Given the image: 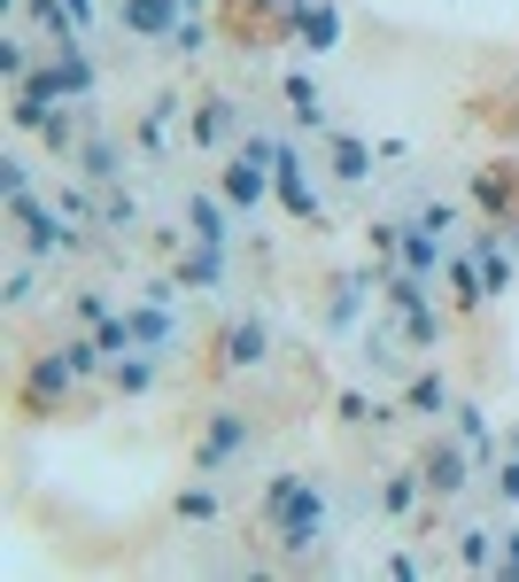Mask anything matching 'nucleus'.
I'll return each instance as SVG.
<instances>
[{
    "instance_id": "nucleus-1",
    "label": "nucleus",
    "mask_w": 519,
    "mask_h": 582,
    "mask_svg": "<svg viewBox=\"0 0 519 582\" xmlns=\"http://www.w3.org/2000/svg\"><path fill=\"white\" fill-rule=\"evenodd\" d=\"M272 505L287 513V544H295V551H310V544L326 536V497H318V489H303V481H280V489H272Z\"/></svg>"
},
{
    "instance_id": "nucleus-2",
    "label": "nucleus",
    "mask_w": 519,
    "mask_h": 582,
    "mask_svg": "<svg viewBox=\"0 0 519 582\" xmlns=\"http://www.w3.org/2000/svg\"><path fill=\"white\" fill-rule=\"evenodd\" d=\"M272 163H280V155H272L264 140H248V148L233 155V172H225V195H233L240 210H256V195H264V172H272Z\"/></svg>"
},
{
    "instance_id": "nucleus-3",
    "label": "nucleus",
    "mask_w": 519,
    "mask_h": 582,
    "mask_svg": "<svg viewBox=\"0 0 519 582\" xmlns=\"http://www.w3.org/2000/svg\"><path fill=\"white\" fill-rule=\"evenodd\" d=\"M504 280H511V257H504L496 241H481V295H488V288H504Z\"/></svg>"
},
{
    "instance_id": "nucleus-4",
    "label": "nucleus",
    "mask_w": 519,
    "mask_h": 582,
    "mask_svg": "<svg viewBox=\"0 0 519 582\" xmlns=\"http://www.w3.org/2000/svg\"><path fill=\"white\" fill-rule=\"evenodd\" d=\"M426 481H435V489H458V481H465V458H458V451H435V458H426Z\"/></svg>"
},
{
    "instance_id": "nucleus-5",
    "label": "nucleus",
    "mask_w": 519,
    "mask_h": 582,
    "mask_svg": "<svg viewBox=\"0 0 519 582\" xmlns=\"http://www.w3.org/2000/svg\"><path fill=\"white\" fill-rule=\"evenodd\" d=\"M287 102H295V117H303V125H326V102H318V86H310V78H295V86H287Z\"/></svg>"
},
{
    "instance_id": "nucleus-6",
    "label": "nucleus",
    "mask_w": 519,
    "mask_h": 582,
    "mask_svg": "<svg viewBox=\"0 0 519 582\" xmlns=\"http://www.w3.org/2000/svg\"><path fill=\"white\" fill-rule=\"evenodd\" d=\"M264 358V326H233V365H256Z\"/></svg>"
},
{
    "instance_id": "nucleus-7",
    "label": "nucleus",
    "mask_w": 519,
    "mask_h": 582,
    "mask_svg": "<svg viewBox=\"0 0 519 582\" xmlns=\"http://www.w3.org/2000/svg\"><path fill=\"white\" fill-rule=\"evenodd\" d=\"M194 241H202V248H217V241H225V218H217V202H194Z\"/></svg>"
},
{
    "instance_id": "nucleus-8",
    "label": "nucleus",
    "mask_w": 519,
    "mask_h": 582,
    "mask_svg": "<svg viewBox=\"0 0 519 582\" xmlns=\"http://www.w3.org/2000/svg\"><path fill=\"white\" fill-rule=\"evenodd\" d=\"M225 451H240V420H217V428H210V451H202V466H217Z\"/></svg>"
},
{
    "instance_id": "nucleus-9",
    "label": "nucleus",
    "mask_w": 519,
    "mask_h": 582,
    "mask_svg": "<svg viewBox=\"0 0 519 582\" xmlns=\"http://www.w3.org/2000/svg\"><path fill=\"white\" fill-rule=\"evenodd\" d=\"M85 172H94V179H117L125 163H117V148H109V140H94V148H85Z\"/></svg>"
},
{
    "instance_id": "nucleus-10",
    "label": "nucleus",
    "mask_w": 519,
    "mask_h": 582,
    "mask_svg": "<svg viewBox=\"0 0 519 582\" xmlns=\"http://www.w3.org/2000/svg\"><path fill=\"white\" fill-rule=\"evenodd\" d=\"M194 132H202V140H225V132H233V109H225V102H210V109L194 117Z\"/></svg>"
},
{
    "instance_id": "nucleus-11",
    "label": "nucleus",
    "mask_w": 519,
    "mask_h": 582,
    "mask_svg": "<svg viewBox=\"0 0 519 582\" xmlns=\"http://www.w3.org/2000/svg\"><path fill=\"white\" fill-rule=\"evenodd\" d=\"M333 172H341V179H365V148L341 140V148H333Z\"/></svg>"
},
{
    "instance_id": "nucleus-12",
    "label": "nucleus",
    "mask_w": 519,
    "mask_h": 582,
    "mask_svg": "<svg viewBox=\"0 0 519 582\" xmlns=\"http://www.w3.org/2000/svg\"><path fill=\"white\" fill-rule=\"evenodd\" d=\"M179 513H187V521H210V513H217V497H210V489H187V497H179Z\"/></svg>"
},
{
    "instance_id": "nucleus-13",
    "label": "nucleus",
    "mask_w": 519,
    "mask_h": 582,
    "mask_svg": "<svg viewBox=\"0 0 519 582\" xmlns=\"http://www.w3.org/2000/svg\"><path fill=\"white\" fill-rule=\"evenodd\" d=\"M411 404H418V411H443L450 396H443V381H411Z\"/></svg>"
},
{
    "instance_id": "nucleus-14",
    "label": "nucleus",
    "mask_w": 519,
    "mask_h": 582,
    "mask_svg": "<svg viewBox=\"0 0 519 582\" xmlns=\"http://www.w3.org/2000/svg\"><path fill=\"white\" fill-rule=\"evenodd\" d=\"M465 567H488V528H465Z\"/></svg>"
},
{
    "instance_id": "nucleus-15",
    "label": "nucleus",
    "mask_w": 519,
    "mask_h": 582,
    "mask_svg": "<svg viewBox=\"0 0 519 582\" xmlns=\"http://www.w3.org/2000/svg\"><path fill=\"white\" fill-rule=\"evenodd\" d=\"M496 489H504V497H519V458H511V466H496Z\"/></svg>"
}]
</instances>
